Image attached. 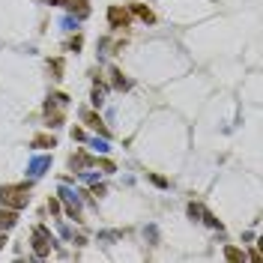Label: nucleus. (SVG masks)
<instances>
[{"instance_id":"nucleus-7","label":"nucleus","mask_w":263,"mask_h":263,"mask_svg":"<svg viewBox=\"0 0 263 263\" xmlns=\"http://www.w3.org/2000/svg\"><path fill=\"white\" fill-rule=\"evenodd\" d=\"M129 21H132V12H129L126 6H111V9H108V24H111L114 30L129 27Z\"/></svg>"},{"instance_id":"nucleus-16","label":"nucleus","mask_w":263,"mask_h":263,"mask_svg":"<svg viewBox=\"0 0 263 263\" xmlns=\"http://www.w3.org/2000/svg\"><path fill=\"white\" fill-rule=\"evenodd\" d=\"M60 30H66V33L78 30V18H75V15H63V18H60Z\"/></svg>"},{"instance_id":"nucleus-25","label":"nucleus","mask_w":263,"mask_h":263,"mask_svg":"<svg viewBox=\"0 0 263 263\" xmlns=\"http://www.w3.org/2000/svg\"><path fill=\"white\" fill-rule=\"evenodd\" d=\"M48 212H51V215L60 212V197H51V200H48Z\"/></svg>"},{"instance_id":"nucleus-9","label":"nucleus","mask_w":263,"mask_h":263,"mask_svg":"<svg viewBox=\"0 0 263 263\" xmlns=\"http://www.w3.org/2000/svg\"><path fill=\"white\" fill-rule=\"evenodd\" d=\"M93 165H96V158H90L87 153H75V156L69 158L72 171H87V168H93Z\"/></svg>"},{"instance_id":"nucleus-13","label":"nucleus","mask_w":263,"mask_h":263,"mask_svg":"<svg viewBox=\"0 0 263 263\" xmlns=\"http://www.w3.org/2000/svg\"><path fill=\"white\" fill-rule=\"evenodd\" d=\"M111 81H114V87H117V90H129V87H132V81L123 78V72H120V69H111Z\"/></svg>"},{"instance_id":"nucleus-8","label":"nucleus","mask_w":263,"mask_h":263,"mask_svg":"<svg viewBox=\"0 0 263 263\" xmlns=\"http://www.w3.org/2000/svg\"><path fill=\"white\" fill-rule=\"evenodd\" d=\"M45 171H51V156H36L27 161V176L30 179H39Z\"/></svg>"},{"instance_id":"nucleus-26","label":"nucleus","mask_w":263,"mask_h":263,"mask_svg":"<svg viewBox=\"0 0 263 263\" xmlns=\"http://www.w3.org/2000/svg\"><path fill=\"white\" fill-rule=\"evenodd\" d=\"M150 179H153V186H158V189H168V179H165V176L153 174V176H150Z\"/></svg>"},{"instance_id":"nucleus-3","label":"nucleus","mask_w":263,"mask_h":263,"mask_svg":"<svg viewBox=\"0 0 263 263\" xmlns=\"http://www.w3.org/2000/svg\"><path fill=\"white\" fill-rule=\"evenodd\" d=\"M57 194H60V204L66 207V215L75 218V221H81V192H72L69 186L63 183V186L57 189Z\"/></svg>"},{"instance_id":"nucleus-27","label":"nucleus","mask_w":263,"mask_h":263,"mask_svg":"<svg viewBox=\"0 0 263 263\" xmlns=\"http://www.w3.org/2000/svg\"><path fill=\"white\" fill-rule=\"evenodd\" d=\"M66 48H69V51H81V36H75V39H72Z\"/></svg>"},{"instance_id":"nucleus-1","label":"nucleus","mask_w":263,"mask_h":263,"mask_svg":"<svg viewBox=\"0 0 263 263\" xmlns=\"http://www.w3.org/2000/svg\"><path fill=\"white\" fill-rule=\"evenodd\" d=\"M66 108H69V96L66 93H51L45 99V120H48V129H60L63 120H66Z\"/></svg>"},{"instance_id":"nucleus-22","label":"nucleus","mask_w":263,"mask_h":263,"mask_svg":"<svg viewBox=\"0 0 263 263\" xmlns=\"http://www.w3.org/2000/svg\"><path fill=\"white\" fill-rule=\"evenodd\" d=\"M123 233L120 230H105V233H99V239H105V242H111V239H120Z\"/></svg>"},{"instance_id":"nucleus-12","label":"nucleus","mask_w":263,"mask_h":263,"mask_svg":"<svg viewBox=\"0 0 263 263\" xmlns=\"http://www.w3.org/2000/svg\"><path fill=\"white\" fill-rule=\"evenodd\" d=\"M132 12H135V15L144 21V24H153V21H156L153 9H150V6H144V3H135V6H132Z\"/></svg>"},{"instance_id":"nucleus-17","label":"nucleus","mask_w":263,"mask_h":263,"mask_svg":"<svg viewBox=\"0 0 263 263\" xmlns=\"http://www.w3.org/2000/svg\"><path fill=\"white\" fill-rule=\"evenodd\" d=\"M225 257H228L230 263H242V260H246V254H242L239 248H233V246H228V248H225Z\"/></svg>"},{"instance_id":"nucleus-6","label":"nucleus","mask_w":263,"mask_h":263,"mask_svg":"<svg viewBox=\"0 0 263 263\" xmlns=\"http://www.w3.org/2000/svg\"><path fill=\"white\" fill-rule=\"evenodd\" d=\"M81 120H84V123H87L90 129H93V132H96V135H102V138L111 140V129H108V126L102 123V117H99L96 111H90V108H81Z\"/></svg>"},{"instance_id":"nucleus-23","label":"nucleus","mask_w":263,"mask_h":263,"mask_svg":"<svg viewBox=\"0 0 263 263\" xmlns=\"http://www.w3.org/2000/svg\"><path fill=\"white\" fill-rule=\"evenodd\" d=\"M48 69L54 72V78H63V75H60V72H63V63H60V60H54V63H48Z\"/></svg>"},{"instance_id":"nucleus-2","label":"nucleus","mask_w":263,"mask_h":263,"mask_svg":"<svg viewBox=\"0 0 263 263\" xmlns=\"http://www.w3.org/2000/svg\"><path fill=\"white\" fill-rule=\"evenodd\" d=\"M30 204V183H18V186H0V207L21 210Z\"/></svg>"},{"instance_id":"nucleus-29","label":"nucleus","mask_w":263,"mask_h":263,"mask_svg":"<svg viewBox=\"0 0 263 263\" xmlns=\"http://www.w3.org/2000/svg\"><path fill=\"white\" fill-rule=\"evenodd\" d=\"M6 246V230H0V248Z\"/></svg>"},{"instance_id":"nucleus-24","label":"nucleus","mask_w":263,"mask_h":263,"mask_svg":"<svg viewBox=\"0 0 263 263\" xmlns=\"http://www.w3.org/2000/svg\"><path fill=\"white\" fill-rule=\"evenodd\" d=\"M57 230H60V236H63V239H72V230H69V225L57 221Z\"/></svg>"},{"instance_id":"nucleus-5","label":"nucleus","mask_w":263,"mask_h":263,"mask_svg":"<svg viewBox=\"0 0 263 263\" xmlns=\"http://www.w3.org/2000/svg\"><path fill=\"white\" fill-rule=\"evenodd\" d=\"M51 6H63V9H69V15H75L78 21H84L90 15V6L87 0H48Z\"/></svg>"},{"instance_id":"nucleus-11","label":"nucleus","mask_w":263,"mask_h":263,"mask_svg":"<svg viewBox=\"0 0 263 263\" xmlns=\"http://www.w3.org/2000/svg\"><path fill=\"white\" fill-rule=\"evenodd\" d=\"M105 93H108L105 84H96V87L90 90V105H93V108H102V105H105Z\"/></svg>"},{"instance_id":"nucleus-10","label":"nucleus","mask_w":263,"mask_h":263,"mask_svg":"<svg viewBox=\"0 0 263 263\" xmlns=\"http://www.w3.org/2000/svg\"><path fill=\"white\" fill-rule=\"evenodd\" d=\"M18 225V210H9V207H0V230H9Z\"/></svg>"},{"instance_id":"nucleus-28","label":"nucleus","mask_w":263,"mask_h":263,"mask_svg":"<svg viewBox=\"0 0 263 263\" xmlns=\"http://www.w3.org/2000/svg\"><path fill=\"white\" fill-rule=\"evenodd\" d=\"M72 140H87V135H84V129H72Z\"/></svg>"},{"instance_id":"nucleus-15","label":"nucleus","mask_w":263,"mask_h":263,"mask_svg":"<svg viewBox=\"0 0 263 263\" xmlns=\"http://www.w3.org/2000/svg\"><path fill=\"white\" fill-rule=\"evenodd\" d=\"M186 212H189V218H192V221H200V218H204V212H207V210H204L200 204H194V200H192V204L186 207Z\"/></svg>"},{"instance_id":"nucleus-19","label":"nucleus","mask_w":263,"mask_h":263,"mask_svg":"<svg viewBox=\"0 0 263 263\" xmlns=\"http://www.w3.org/2000/svg\"><path fill=\"white\" fill-rule=\"evenodd\" d=\"M144 236L150 239V246H158V228L156 225H147V228H144Z\"/></svg>"},{"instance_id":"nucleus-4","label":"nucleus","mask_w":263,"mask_h":263,"mask_svg":"<svg viewBox=\"0 0 263 263\" xmlns=\"http://www.w3.org/2000/svg\"><path fill=\"white\" fill-rule=\"evenodd\" d=\"M30 242H33V254L42 260V257H48L54 248V236L48 233V228H33V236H30Z\"/></svg>"},{"instance_id":"nucleus-21","label":"nucleus","mask_w":263,"mask_h":263,"mask_svg":"<svg viewBox=\"0 0 263 263\" xmlns=\"http://www.w3.org/2000/svg\"><path fill=\"white\" fill-rule=\"evenodd\" d=\"M78 174H81V179H84L87 186H96V183H99V174H87V171H78Z\"/></svg>"},{"instance_id":"nucleus-20","label":"nucleus","mask_w":263,"mask_h":263,"mask_svg":"<svg viewBox=\"0 0 263 263\" xmlns=\"http://www.w3.org/2000/svg\"><path fill=\"white\" fill-rule=\"evenodd\" d=\"M200 221H207V225H210V228L221 230V221H218V218H215V215H212V212H204V218H200Z\"/></svg>"},{"instance_id":"nucleus-14","label":"nucleus","mask_w":263,"mask_h":263,"mask_svg":"<svg viewBox=\"0 0 263 263\" xmlns=\"http://www.w3.org/2000/svg\"><path fill=\"white\" fill-rule=\"evenodd\" d=\"M90 150H93V153H102V156H105L108 150H111V147H108V138H102V135L90 138Z\"/></svg>"},{"instance_id":"nucleus-18","label":"nucleus","mask_w":263,"mask_h":263,"mask_svg":"<svg viewBox=\"0 0 263 263\" xmlns=\"http://www.w3.org/2000/svg\"><path fill=\"white\" fill-rule=\"evenodd\" d=\"M33 147H39V150H42V147H57V140H54L51 135H36Z\"/></svg>"}]
</instances>
